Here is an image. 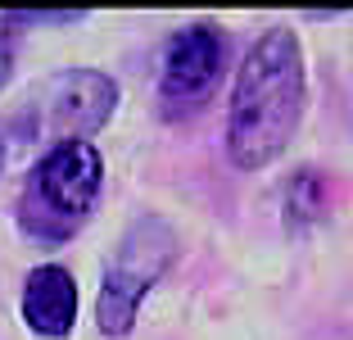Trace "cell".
Here are the masks:
<instances>
[{"label": "cell", "mask_w": 353, "mask_h": 340, "mask_svg": "<svg viewBox=\"0 0 353 340\" xmlns=\"http://www.w3.org/2000/svg\"><path fill=\"white\" fill-rule=\"evenodd\" d=\"M100 155L91 141L50 145L41 164L32 168L19 200V223L37 240H68L86 223L95 196H100Z\"/></svg>", "instance_id": "cell-2"}, {"label": "cell", "mask_w": 353, "mask_h": 340, "mask_svg": "<svg viewBox=\"0 0 353 340\" xmlns=\"http://www.w3.org/2000/svg\"><path fill=\"white\" fill-rule=\"evenodd\" d=\"M14 14H0V82L10 77V64H14Z\"/></svg>", "instance_id": "cell-7"}, {"label": "cell", "mask_w": 353, "mask_h": 340, "mask_svg": "<svg viewBox=\"0 0 353 340\" xmlns=\"http://www.w3.org/2000/svg\"><path fill=\"white\" fill-rule=\"evenodd\" d=\"M303 118V50L290 28H268L245 55L231 91L227 150L245 173L268 168Z\"/></svg>", "instance_id": "cell-1"}, {"label": "cell", "mask_w": 353, "mask_h": 340, "mask_svg": "<svg viewBox=\"0 0 353 340\" xmlns=\"http://www.w3.org/2000/svg\"><path fill=\"white\" fill-rule=\"evenodd\" d=\"M23 318L41 336H68L77 322V281L59 263H41L32 268L28 286H23Z\"/></svg>", "instance_id": "cell-6"}, {"label": "cell", "mask_w": 353, "mask_h": 340, "mask_svg": "<svg viewBox=\"0 0 353 340\" xmlns=\"http://www.w3.org/2000/svg\"><path fill=\"white\" fill-rule=\"evenodd\" d=\"M118 104V82L104 77L95 68H63L54 73L50 82L37 86L23 113L14 118V132L28 136V141H86L91 132H100L109 123V113Z\"/></svg>", "instance_id": "cell-3"}, {"label": "cell", "mask_w": 353, "mask_h": 340, "mask_svg": "<svg viewBox=\"0 0 353 340\" xmlns=\"http://www.w3.org/2000/svg\"><path fill=\"white\" fill-rule=\"evenodd\" d=\"M168 258H172V232L159 218H141L123 236V245L114 249L109 268H104V290H100V304H95L104 336H127L132 331L141 299L163 277Z\"/></svg>", "instance_id": "cell-4"}, {"label": "cell", "mask_w": 353, "mask_h": 340, "mask_svg": "<svg viewBox=\"0 0 353 340\" xmlns=\"http://www.w3.org/2000/svg\"><path fill=\"white\" fill-rule=\"evenodd\" d=\"M222 68V37L213 28H181L163 55V95L168 100H199Z\"/></svg>", "instance_id": "cell-5"}]
</instances>
